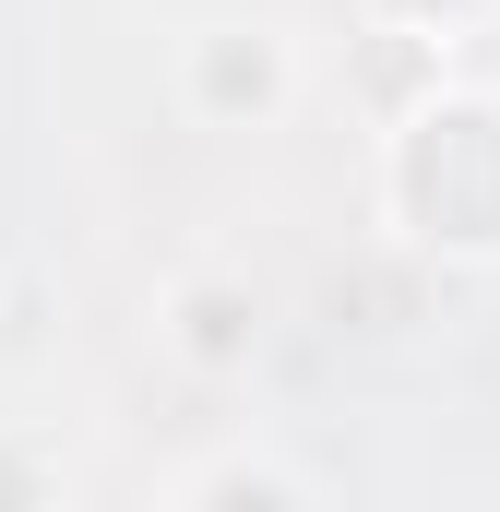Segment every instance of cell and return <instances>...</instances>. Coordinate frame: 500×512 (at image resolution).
<instances>
[{"label": "cell", "mask_w": 500, "mask_h": 512, "mask_svg": "<svg viewBox=\"0 0 500 512\" xmlns=\"http://www.w3.org/2000/svg\"><path fill=\"white\" fill-rule=\"evenodd\" d=\"M393 203H405L417 239H441V251H500V108L489 96H441V108L405 120Z\"/></svg>", "instance_id": "1"}, {"label": "cell", "mask_w": 500, "mask_h": 512, "mask_svg": "<svg viewBox=\"0 0 500 512\" xmlns=\"http://www.w3.org/2000/svg\"><path fill=\"white\" fill-rule=\"evenodd\" d=\"M179 501H310V477H286V465H203Z\"/></svg>", "instance_id": "4"}, {"label": "cell", "mask_w": 500, "mask_h": 512, "mask_svg": "<svg viewBox=\"0 0 500 512\" xmlns=\"http://www.w3.org/2000/svg\"><path fill=\"white\" fill-rule=\"evenodd\" d=\"M179 84H191V108L203 120H274L286 96H298V60H286V36L274 24H215V36H191V60H179Z\"/></svg>", "instance_id": "2"}, {"label": "cell", "mask_w": 500, "mask_h": 512, "mask_svg": "<svg viewBox=\"0 0 500 512\" xmlns=\"http://www.w3.org/2000/svg\"><path fill=\"white\" fill-rule=\"evenodd\" d=\"M250 334H262L250 286H179V358H191V370H239Z\"/></svg>", "instance_id": "3"}]
</instances>
